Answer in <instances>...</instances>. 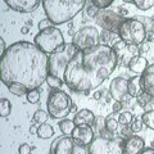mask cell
I'll list each match as a JSON object with an SVG mask.
<instances>
[{
    "label": "cell",
    "mask_w": 154,
    "mask_h": 154,
    "mask_svg": "<svg viewBox=\"0 0 154 154\" xmlns=\"http://www.w3.org/2000/svg\"><path fill=\"white\" fill-rule=\"evenodd\" d=\"M49 76V57L35 42L17 41L8 46L0 60L4 85L21 84L27 90L38 89Z\"/></svg>",
    "instance_id": "1"
},
{
    "label": "cell",
    "mask_w": 154,
    "mask_h": 154,
    "mask_svg": "<svg viewBox=\"0 0 154 154\" xmlns=\"http://www.w3.org/2000/svg\"><path fill=\"white\" fill-rule=\"evenodd\" d=\"M117 64L118 53L107 44L80 50L67 66L64 84L76 93L95 90L113 73Z\"/></svg>",
    "instance_id": "2"
},
{
    "label": "cell",
    "mask_w": 154,
    "mask_h": 154,
    "mask_svg": "<svg viewBox=\"0 0 154 154\" xmlns=\"http://www.w3.org/2000/svg\"><path fill=\"white\" fill-rule=\"evenodd\" d=\"M86 5V0H42V8L54 25L73 19Z\"/></svg>",
    "instance_id": "3"
},
{
    "label": "cell",
    "mask_w": 154,
    "mask_h": 154,
    "mask_svg": "<svg viewBox=\"0 0 154 154\" xmlns=\"http://www.w3.org/2000/svg\"><path fill=\"white\" fill-rule=\"evenodd\" d=\"M80 51L73 42L64 44L58 51L53 53L49 57V75H53L59 79H64V72L67 66L73 59V57Z\"/></svg>",
    "instance_id": "4"
},
{
    "label": "cell",
    "mask_w": 154,
    "mask_h": 154,
    "mask_svg": "<svg viewBox=\"0 0 154 154\" xmlns=\"http://www.w3.org/2000/svg\"><path fill=\"white\" fill-rule=\"evenodd\" d=\"M118 36L127 45H141L146 41V30L144 23L137 18H126L121 25Z\"/></svg>",
    "instance_id": "5"
},
{
    "label": "cell",
    "mask_w": 154,
    "mask_h": 154,
    "mask_svg": "<svg viewBox=\"0 0 154 154\" xmlns=\"http://www.w3.org/2000/svg\"><path fill=\"white\" fill-rule=\"evenodd\" d=\"M46 107L49 116H51V118L55 119H64L73 109L71 96L59 89H54L49 94Z\"/></svg>",
    "instance_id": "6"
},
{
    "label": "cell",
    "mask_w": 154,
    "mask_h": 154,
    "mask_svg": "<svg viewBox=\"0 0 154 154\" xmlns=\"http://www.w3.org/2000/svg\"><path fill=\"white\" fill-rule=\"evenodd\" d=\"M35 44L38 46V49H41L46 54H53L64 45L63 33L55 26L38 31L35 36Z\"/></svg>",
    "instance_id": "7"
},
{
    "label": "cell",
    "mask_w": 154,
    "mask_h": 154,
    "mask_svg": "<svg viewBox=\"0 0 154 154\" xmlns=\"http://www.w3.org/2000/svg\"><path fill=\"white\" fill-rule=\"evenodd\" d=\"M89 154H126V152L123 141L99 136L89 145Z\"/></svg>",
    "instance_id": "8"
},
{
    "label": "cell",
    "mask_w": 154,
    "mask_h": 154,
    "mask_svg": "<svg viewBox=\"0 0 154 154\" xmlns=\"http://www.w3.org/2000/svg\"><path fill=\"white\" fill-rule=\"evenodd\" d=\"M125 18L121 14H118L117 12H113L110 9H99L98 13H96L95 21L98 23V26H100L105 31L114 33L119 32V28H121V25L125 22Z\"/></svg>",
    "instance_id": "9"
},
{
    "label": "cell",
    "mask_w": 154,
    "mask_h": 154,
    "mask_svg": "<svg viewBox=\"0 0 154 154\" xmlns=\"http://www.w3.org/2000/svg\"><path fill=\"white\" fill-rule=\"evenodd\" d=\"M72 42L80 50H86L89 48H94L100 44V33L98 32V30L95 27L86 26L75 33L73 38H72Z\"/></svg>",
    "instance_id": "10"
},
{
    "label": "cell",
    "mask_w": 154,
    "mask_h": 154,
    "mask_svg": "<svg viewBox=\"0 0 154 154\" xmlns=\"http://www.w3.org/2000/svg\"><path fill=\"white\" fill-rule=\"evenodd\" d=\"M72 139L80 145L89 146L95 139V132L90 125H77L72 132Z\"/></svg>",
    "instance_id": "11"
},
{
    "label": "cell",
    "mask_w": 154,
    "mask_h": 154,
    "mask_svg": "<svg viewBox=\"0 0 154 154\" xmlns=\"http://www.w3.org/2000/svg\"><path fill=\"white\" fill-rule=\"evenodd\" d=\"M128 82L130 81L123 79V77H116L112 80L109 85V93L116 102L122 103L125 96L128 95Z\"/></svg>",
    "instance_id": "12"
},
{
    "label": "cell",
    "mask_w": 154,
    "mask_h": 154,
    "mask_svg": "<svg viewBox=\"0 0 154 154\" xmlns=\"http://www.w3.org/2000/svg\"><path fill=\"white\" fill-rule=\"evenodd\" d=\"M139 82H140L141 91L154 99V63L149 64L148 68L141 73V76L139 77Z\"/></svg>",
    "instance_id": "13"
},
{
    "label": "cell",
    "mask_w": 154,
    "mask_h": 154,
    "mask_svg": "<svg viewBox=\"0 0 154 154\" xmlns=\"http://www.w3.org/2000/svg\"><path fill=\"white\" fill-rule=\"evenodd\" d=\"M7 5L19 13H30L38 8L42 0H4Z\"/></svg>",
    "instance_id": "14"
},
{
    "label": "cell",
    "mask_w": 154,
    "mask_h": 154,
    "mask_svg": "<svg viewBox=\"0 0 154 154\" xmlns=\"http://www.w3.org/2000/svg\"><path fill=\"white\" fill-rule=\"evenodd\" d=\"M75 144H76L75 140L71 136H68V135L59 136L51 144L50 152L51 154H71Z\"/></svg>",
    "instance_id": "15"
},
{
    "label": "cell",
    "mask_w": 154,
    "mask_h": 154,
    "mask_svg": "<svg viewBox=\"0 0 154 154\" xmlns=\"http://www.w3.org/2000/svg\"><path fill=\"white\" fill-rule=\"evenodd\" d=\"M123 145L126 154H140L145 149V141H144L143 137L132 135L128 139H125Z\"/></svg>",
    "instance_id": "16"
},
{
    "label": "cell",
    "mask_w": 154,
    "mask_h": 154,
    "mask_svg": "<svg viewBox=\"0 0 154 154\" xmlns=\"http://www.w3.org/2000/svg\"><path fill=\"white\" fill-rule=\"evenodd\" d=\"M148 59L146 58H144L141 55L139 57H132L131 59L128 60V68L131 72H134V73H137V75H141L144 71H145L148 68Z\"/></svg>",
    "instance_id": "17"
},
{
    "label": "cell",
    "mask_w": 154,
    "mask_h": 154,
    "mask_svg": "<svg viewBox=\"0 0 154 154\" xmlns=\"http://www.w3.org/2000/svg\"><path fill=\"white\" fill-rule=\"evenodd\" d=\"M95 116L94 113L91 112V110L89 109H81L79 110V112L76 113L75 116V118H73V122L76 123V126L77 125H94L95 122Z\"/></svg>",
    "instance_id": "18"
},
{
    "label": "cell",
    "mask_w": 154,
    "mask_h": 154,
    "mask_svg": "<svg viewBox=\"0 0 154 154\" xmlns=\"http://www.w3.org/2000/svg\"><path fill=\"white\" fill-rule=\"evenodd\" d=\"M135 18H137L139 21H141L145 26L146 30V41L154 42V18L146 17V16H134Z\"/></svg>",
    "instance_id": "19"
},
{
    "label": "cell",
    "mask_w": 154,
    "mask_h": 154,
    "mask_svg": "<svg viewBox=\"0 0 154 154\" xmlns=\"http://www.w3.org/2000/svg\"><path fill=\"white\" fill-rule=\"evenodd\" d=\"M58 126H59V130L62 131V134L63 135H72V132H73V130L76 127V123L73 122V119H60L59 123H58Z\"/></svg>",
    "instance_id": "20"
},
{
    "label": "cell",
    "mask_w": 154,
    "mask_h": 154,
    "mask_svg": "<svg viewBox=\"0 0 154 154\" xmlns=\"http://www.w3.org/2000/svg\"><path fill=\"white\" fill-rule=\"evenodd\" d=\"M36 135L41 139H50L53 135H54V130H53V126L49 123H41L40 126L37 127Z\"/></svg>",
    "instance_id": "21"
},
{
    "label": "cell",
    "mask_w": 154,
    "mask_h": 154,
    "mask_svg": "<svg viewBox=\"0 0 154 154\" xmlns=\"http://www.w3.org/2000/svg\"><path fill=\"white\" fill-rule=\"evenodd\" d=\"M118 117H119V114L117 116V113L113 112L112 114H109L108 117L105 118V127H107L108 131L114 132L118 128V125H119V122H118Z\"/></svg>",
    "instance_id": "22"
},
{
    "label": "cell",
    "mask_w": 154,
    "mask_h": 154,
    "mask_svg": "<svg viewBox=\"0 0 154 154\" xmlns=\"http://www.w3.org/2000/svg\"><path fill=\"white\" fill-rule=\"evenodd\" d=\"M7 88H8V90H9V93H12L13 95H16V96L27 95V93L30 91V90H27L23 85H21V84H16V82L7 85Z\"/></svg>",
    "instance_id": "23"
},
{
    "label": "cell",
    "mask_w": 154,
    "mask_h": 154,
    "mask_svg": "<svg viewBox=\"0 0 154 154\" xmlns=\"http://www.w3.org/2000/svg\"><path fill=\"white\" fill-rule=\"evenodd\" d=\"M141 119L146 127H149L154 131V109H150V110H148V112L144 113L141 116Z\"/></svg>",
    "instance_id": "24"
},
{
    "label": "cell",
    "mask_w": 154,
    "mask_h": 154,
    "mask_svg": "<svg viewBox=\"0 0 154 154\" xmlns=\"http://www.w3.org/2000/svg\"><path fill=\"white\" fill-rule=\"evenodd\" d=\"M12 112V104L8 99H2L0 100V116L2 117H8Z\"/></svg>",
    "instance_id": "25"
},
{
    "label": "cell",
    "mask_w": 154,
    "mask_h": 154,
    "mask_svg": "<svg viewBox=\"0 0 154 154\" xmlns=\"http://www.w3.org/2000/svg\"><path fill=\"white\" fill-rule=\"evenodd\" d=\"M64 80L63 79H59V77H55L53 75H49L46 77V84L50 86L51 89H59L62 85H63Z\"/></svg>",
    "instance_id": "26"
},
{
    "label": "cell",
    "mask_w": 154,
    "mask_h": 154,
    "mask_svg": "<svg viewBox=\"0 0 154 154\" xmlns=\"http://www.w3.org/2000/svg\"><path fill=\"white\" fill-rule=\"evenodd\" d=\"M48 116H49V113H46L45 110H42V109H37L35 113H33V117L32 119L35 121L36 123L38 125H41V123H46L48 121Z\"/></svg>",
    "instance_id": "27"
},
{
    "label": "cell",
    "mask_w": 154,
    "mask_h": 154,
    "mask_svg": "<svg viewBox=\"0 0 154 154\" xmlns=\"http://www.w3.org/2000/svg\"><path fill=\"white\" fill-rule=\"evenodd\" d=\"M134 121V116L131 112H122L119 113V117H118V122L119 125H122V126H128V125H131Z\"/></svg>",
    "instance_id": "28"
},
{
    "label": "cell",
    "mask_w": 154,
    "mask_h": 154,
    "mask_svg": "<svg viewBox=\"0 0 154 154\" xmlns=\"http://www.w3.org/2000/svg\"><path fill=\"white\" fill-rule=\"evenodd\" d=\"M134 4L140 11H148L154 7V0H134Z\"/></svg>",
    "instance_id": "29"
},
{
    "label": "cell",
    "mask_w": 154,
    "mask_h": 154,
    "mask_svg": "<svg viewBox=\"0 0 154 154\" xmlns=\"http://www.w3.org/2000/svg\"><path fill=\"white\" fill-rule=\"evenodd\" d=\"M136 100H137V103H139V105H140V107L145 108L146 105L153 100V98H152V96H149L148 94H145L144 91H140V93L136 95Z\"/></svg>",
    "instance_id": "30"
},
{
    "label": "cell",
    "mask_w": 154,
    "mask_h": 154,
    "mask_svg": "<svg viewBox=\"0 0 154 154\" xmlns=\"http://www.w3.org/2000/svg\"><path fill=\"white\" fill-rule=\"evenodd\" d=\"M40 91H38V89H33V90H30L26 95L27 98V102L31 103V104H37L38 102H40Z\"/></svg>",
    "instance_id": "31"
},
{
    "label": "cell",
    "mask_w": 154,
    "mask_h": 154,
    "mask_svg": "<svg viewBox=\"0 0 154 154\" xmlns=\"http://www.w3.org/2000/svg\"><path fill=\"white\" fill-rule=\"evenodd\" d=\"M114 0H91V4L99 9H107L113 4Z\"/></svg>",
    "instance_id": "32"
},
{
    "label": "cell",
    "mask_w": 154,
    "mask_h": 154,
    "mask_svg": "<svg viewBox=\"0 0 154 154\" xmlns=\"http://www.w3.org/2000/svg\"><path fill=\"white\" fill-rule=\"evenodd\" d=\"M112 36H113L112 32L103 30L102 32H100V44H107L108 45V42L112 40Z\"/></svg>",
    "instance_id": "33"
},
{
    "label": "cell",
    "mask_w": 154,
    "mask_h": 154,
    "mask_svg": "<svg viewBox=\"0 0 154 154\" xmlns=\"http://www.w3.org/2000/svg\"><path fill=\"white\" fill-rule=\"evenodd\" d=\"M94 126H95V128L98 130L99 132H102V131H104L105 128V118H103V117H96L95 118V122H94Z\"/></svg>",
    "instance_id": "34"
},
{
    "label": "cell",
    "mask_w": 154,
    "mask_h": 154,
    "mask_svg": "<svg viewBox=\"0 0 154 154\" xmlns=\"http://www.w3.org/2000/svg\"><path fill=\"white\" fill-rule=\"evenodd\" d=\"M143 125H144V122H143V119L141 118H139V119H134L132 121V123H131V130H132V132H140L141 130H143Z\"/></svg>",
    "instance_id": "35"
},
{
    "label": "cell",
    "mask_w": 154,
    "mask_h": 154,
    "mask_svg": "<svg viewBox=\"0 0 154 154\" xmlns=\"http://www.w3.org/2000/svg\"><path fill=\"white\" fill-rule=\"evenodd\" d=\"M53 26H55L54 23H53L49 18H45V19H41L40 22H38V30L42 31V30H46V28H49V27H53Z\"/></svg>",
    "instance_id": "36"
},
{
    "label": "cell",
    "mask_w": 154,
    "mask_h": 154,
    "mask_svg": "<svg viewBox=\"0 0 154 154\" xmlns=\"http://www.w3.org/2000/svg\"><path fill=\"white\" fill-rule=\"evenodd\" d=\"M71 154H88V149H86L85 145H80V144H75L73 149H72Z\"/></svg>",
    "instance_id": "37"
},
{
    "label": "cell",
    "mask_w": 154,
    "mask_h": 154,
    "mask_svg": "<svg viewBox=\"0 0 154 154\" xmlns=\"http://www.w3.org/2000/svg\"><path fill=\"white\" fill-rule=\"evenodd\" d=\"M127 49H128V51L131 53L134 57H139L141 54V50H140V48H139V45L130 44V45H127Z\"/></svg>",
    "instance_id": "38"
},
{
    "label": "cell",
    "mask_w": 154,
    "mask_h": 154,
    "mask_svg": "<svg viewBox=\"0 0 154 154\" xmlns=\"http://www.w3.org/2000/svg\"><path fill=\"white\" fill-rule=\"evenodd\" d=\"M128 95L132 96V98L137 95V88L132 80H130V82H128Z\"/></svg>",
    "instance_id": "39"
},
{
    "label": "cell",
    "mask_w": 154,
    "mask_h": 154,
    "mask_svg": "<svg viewBox=\"0 0 154 154\" xmlns=\"http://www.w3.org/2000/svg\"><path fill=\"white\" fill-rule=\"evenodd\" d=\"M19 154H31V146L28 144H21L18 148Z\"/></svg>",
    "instance_id": "40"
},
{
    "label": "cell",
    "mask_w": 154,
    "mask_h": 154,
    "mask_svg": "<svg viewBox=\"0 0 154 154\" xmlns=\"http://www.w3.org/2000/svg\"><path fill=\"white\" fill-rule=\"evenodd\" d=\"M132 130H131V127H128V126H122V130H121V135L123 137H126V139H128L130 136H132Z\"/></svg>",
    "instance_id": "41"
},
{
    "label": "cell",
    "mask_w": 154,
    "mask_h": 154,
    "mask_svg": "<svg viewBox=\"0 0 154 154\" xmlns=\"http://www.w3.org/2000/svg\"><path fill=\"white\" fill-rule=\"evenodd\" d=\"M125 46H127V44H126V42H125V41H122L121 38H119V41H117V42H116V44H114L112 48H113V49H114L116 51H118V50L123 49Z\"/></svg>",
    "instance_id": "42"
},
{
    "label": "cell",
    "mask_w": 154,
    "mask_h": 154,
    "mask_svg": "<svg viewBox=\"0 0 154 154\" xmlns=\"http://www.w3.org/2000/svg\"><path fill=\"white\" fill-rule=\"evenodd\" d=\"M98 11H99V8H96L95 5H93V4H91V7L88 9V14H89V17L95 18V17H96V13H98Z\"/></svg>",
    "instance_id": "43"
},
{
    "label": "cell",
    "mask_w": 154,
    "mask_h": 154,
    "mask_svg": "<svg viewBox=\"0 0 154 154\" xmlns=\"http://www.w3.org/2000/svg\"><path fill=\"white\" fill-rule=\"evenodd\" d=\"M113 112H116V113H118V112H121V109H122V103L121 102H114V104H113Z\"/></svg>",
    "instance_id": "44"
},
{
    "label": "cell",
    "mask_w": 154,
    "mask_h": 154,
    "mask_svg": "<svg viewBox=\"0 0 154 154\" xmlns=\"http://www.w3.org/2000/svg\"><path fill=\"white\" fill-rule=\"evenodd\" d=\"M140 154H154V149L153 148H145L144 152L140 153Z\"/></svg>",
    "instance_id": "45"
},
{
    "label": "cell",
    "mask_w": 154,
    "mask_h": 154,
    "mask_svg": "<svg viewBox=\"0 0 154 154\" xmlns=\"http://www.w3.org/2000/svg\"><path fill=\"white\" fill-rule=\"evenodd\" d=\"M30 134H31V135H32V134H37V127L31 126V127H30Z\"/></svg>",
    "instance_id": "46"
},
{
    "label": "cell",
    "mask_w": 154,
    "mask_h": 154,
    "mask_svg": "<svg viewBox=\"0 0 154 154\" xmlns=\"http://www.w3.org/2000/svg\"><path fill=\"white\" fill-rule=\"evenodd\" d=\"M149 49V48H148V44H141V48H140V50L141 51H146Z\"/></svg>",
    "instance_id": "47"
},
{
    "label": "cell",
    "mask_w": 154,
    "mask_h": 154,
    "mask_svg": "<svg viewBox=\"0 0 154 154\" xmlns=\"http://www.w3.org/2000/svg\"><path fill=\"white\" fill-rule=\"evenodd\" d=\"M100 95H102V93H100V91H96V93L94 94V98L95 99H100Z\"/></svg>",
    "instance_id": "48"
},
{
    "label": "cell",
    "mask_w": 154,
    "mask_h": 154,
    "mask_svg": "<svg viewBox=\"0 0 154 154\" xmlns=\"http://www.w3.org/2000/svg\"><path fill=\"white\" fill-rule=\"evenodd\" d=\"M21 32H22V33H28V27H22Z\"/></svg>",
    "instance_id": "49"
},
{
    "label": "cell",
    "mask_w": 154,
    "mask_h": 154,
    "mask_svg": "<svg viewBox=\"0 0 154 154\" xmlns=\"http://www.w3.org/2000/svg\"><path fill=\"white\" fill-rule=\"evenodd\" d=\"M125 3H134V0H123Z\"/></svg>",
    "instance_id": "50"
}]
</instances>
